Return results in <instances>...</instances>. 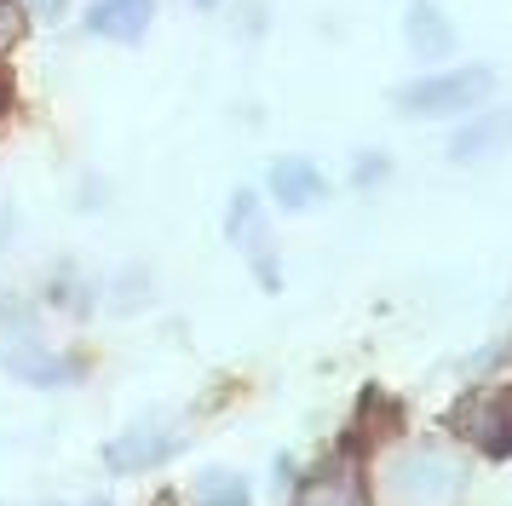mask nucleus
<instances>
[{
    "instance_id": "obj_1",
    "label": "nucleus",
    "mask_w": 512,
    "mask_h": 506,
    "mask_svg": "<svg viewBox=\"0 0 512 506\" xmlns=\"http://www.w3.org/2000/svg\"><path fill=\"white\" fill-rule=\"evenodd\" d=\"M489 92H495V75L484 64L472 69H449V75H426V81H409L397 92V110L409 115H466L478 110Z\"/></svg>"
},
{
    "instance_id": "obj_2",
    "label": "nucleus",
    "mask_w": 512,
    "mask_h": 506,
    "mask_svg": "<svg viewBox=\"0 0 512 506\" xmlns=\"http://www.w3.org/2000/svg\"><path fill=\"white\" fill-rule=\"evenodd\" d=\"M455 432L472 437L484 455H512V386L472 391L455 409Z\"/></svg>"
},
{
    "instance_id": "obj_3",
    "label": "nucleus",
    "mask_w": 512,
    "mask_h": 506,
    "mask_svg": "<svg viewBox=\"0 0 512 506\" xmlns=\"http://www.w3.org/2000/svg\"><path fill=\"white\" fill-rule=\"evenodd\" d=\"M461 466L443 455H409L403 466H397V495L409 506H449L455 495H461Z\"/></svg>"
},
{
    "instance_id": "obj_4",
    "label": "nucleus",
    "mask_w": 512,
    "mask_h": 506,
    "mask_svg": "<svg viewBox=\"0 0 512 506\" xmlns=\"http://www.w3.org/2000/svg\"><path fill=\"white\" fill-rule=\"evenodd\" d=\"M167 455H179V432H173L167 420H139L133 432H121L116 443H104V466H110V472L162 466Z\"/></svg>"
},
{
    "instance_id": "obj_5",
    "label": "nucleus",
    "mask_w": 512,
    "mask_h": 506,
    "mask_svg": "<svg viewBox=\"0 0 512 506\" xmlns=\"http://www.w3.org/2000/svg\"><path fill=\"white\" fill-rule=\"evenodd\" d=\"M231 242L236 248H248L254 253V271L265 288H282V276H277V259H271V242H265V219H259V196L254 190H236L231 196Z\"/></svg>"
},
{
    "instance_id": "obj_6",
    "label": "nucleus",
    "mask_w": 512,
    "mask_h": 506,
    "mask_svg": "<svg viewBox=\"0 0 512 506\" xmlns=\"http://www.w3.org/2000/svg\"><path fill=\"white\" fill-rule=\"evenodd\" d=\"M271 196H277L288 213H305V207H317L328 196V179L311 167L305 156H282V161H271Z\"/></svg>"
},
{
    "instance_id": "obj_7",
    "label": "nucleus",
    "mask_w": 512,
    "mask_h": 506,
    "mask_svg": "<svg viewBox=\"0 0 512 506\" xmlns=\"http://www.w3.org/2000/svg\"><path fill=\"white\" fill-rule=\"evenodd\" d=\"M403 41H409V52L415 58H449L455 52V23L443 18V6L438 0H415L409 12H403Z\"/></svg>"
},
{
    "instance_id": "obj_8",
    "label": "nucleus",
    "mask_w": 512,
    "mask_h": 506,
    "mask_svg": "<svg viewBox=\"0 0 512 506\" xmlns=\"http://www.w3.org/2000/svg\"><path fill=\"white\" fill-rule=\"evenodd\" d=\"M150 18H156V0H98L93 12H87V35L133 46V41H144Z\"/></svg>"
},
{
    "instance_id": "obj_9",
    "label": "nucleus",
    "mask_w": 512,
    "mask_h": 506,
    "mask_svg": "<svg viewBox=\"0 0 512 506\" xmlns=\"http://www.w3.org/2000/svg\"><path fill=\"white\" fill-rule=\"evenodd\" d=\"M0 363H6V374H12V380H24V386H70V380H75V363H64V357L41 351L35 340L0 345Z\"/></svg>"
},
{
    "instance_id": "obj_10",
    "label": "nucleus",
    "mask_w": 512,
    "mask_h": 506,
    "mask_svg": "<svg viewBox=\"0 0 512 506\" xmlns=\"http://www.w3.org/2000/svg\"><path fill=\"white\" fill-rule=\"evenodd\" d=\"M294 506H357V483H351L346 466H323L300 483Z\"/></svg>"
},
{
    "instance_id": "obj_11",
    "label": "nucleus",
    "mask_w": 512,
    "mask_h": 506,
    "mask_svg": "<svg viewBox=\"0 0 512 506\" xmlns=\"http://www.w3.org/2000/svg\"><path fill=\"white\" fill-rule=\"evenodd\" d=\"M196 506H248V478L242 472H225V466H213L196 478Z\"/></svg>"
},
{
    "instance_id": "obj_12",
    "label": "nucleus",
    "mask_w": 512,
    "mask_h": 506,
    "mask_svg": "<svg viewBox=\"0 0 512 506\" xmlns=\"http://www.w3.org/2000/svg\"><path fill=\"white\" fill-rule=\"evenodd\" d=\"M512 138V115H495V121H478V127H466V133H455V144H449V156L466 161V156H484V150H495V144H507Z\"/></svg>"
},
{
    "instance_id": "obj_13",
    "label": "nucleus",
    "mask_w": 512,
    "mask_h": 506,
    "mask_svg": "<svg viewBox=\"0 0 512 506\" xmlns=\"http://www.w3.org/2000/svg\"><path fill=\"white\" fill-rule=\"evenodd\" d=\"M392 432H397V403L369 391L363 397V420H357V443H374V437H392Z\"/></svg>"
},
{
    "instance_id": "obj_14",
    "label": "nucleus",
    "mask_w": 512,
    "mask_h": 506,
    "mask_svg": "<svg viewBox=\"0 0 512 506\" xmlns=\"http://www.w3.org/2000/svg\"><path fill=\"white\" fill-rule=\"evenodd\" d=\"M24 29H29L24 6H18V0H0V46H18L24 41Z\"/></svg>"
},
{
    "instance_id": "obj_15",
    "label": "nucleus",
    "mask_w": 512,
    "mask_h": 506,
    "mask_svg": "<svg viewBox=\"0 0 512 506\" xmlns=\"http://www.w3.org/2000/svg\"><path fill=\"white\" fill-rule=\"evenodd\" d=\"M386 173H392V161L386 156H363L357 161V184H374V179H386Z\"/></svg>"
},
{
    "instance_id": "obj_16",
    "label": "nucleus",
    "mask_w": 512,
    "mask_h": 506,
    "mask_svg": "<svg viewBox=\"0 0 512 506\" xmlns=\"http://www.w3.org/2000/svg\"><path fill=\"white\" fill-rule=\"evenodd\" d=\"M29 6H35V18L58 23V18H64V6H70V0H29Z\"/></svg>"
},
{
    "instance_id": "obj_17",
    "label": "nucleus",
    "mask_w": 512,
    "mask_h": 506,
    "mask_svg": "<svg viewBox=\"0 0 512 506\" xmlns=\"http://www.w3.org/2000/svg\"><path fill=\"white\" fill-rule=\"evenodd\" d=\"M12 110V69L0 64V115Z\"/></svg>"
},
{
    "instance_id": "obj_18",
    "label": "nucleus",
    "mask_w": 512,
    "mask_h": 506,
    "mask_svg": "<svg viewBox=\"0 0 512 506\" xmlns=\"http://www.w3.org/2000/svg\"><path fill=\"white\" fill-rule=\"evenodd\" d=\"M6 236H12V213H6V207H0V242H6Z\"/></svg>"
},
{
    "instance_id": "obj_19",
    "label": "nucleus",
    "mask_w": 512,
    "mask_h": 506,
    "mask_svg": "<svg viewBox=\"0 0 512 506\" xmlns=\"http://www.w3.org/2000/svg\"><path fill=\"white\" fill-rule=\"evenodd\" d=\"M196 6H202V12H213V6H219V0H196Z\"/></svg>"
},
{
    "instance_id": "obj_20",
    "label": "nucleus",
    "mask_w": 512,
    "mask_h": 506,
    "mask_svg": "<svg viewBox=\"0 0 512 506\" xmlns=\"http://www.w3.org/2000/svg\"><path fill=\"white\" fill-rule=\"evenodd\" d=\"M87 506H110V501H87Z\"/></svg>"
},
{
    "instance_id": "obj_21",
    "label": "nucleus",
    "mask_w": 512,
    "mask_h": 506,
    "mask_svg": "<svg viewBox=\"0 0 512 506\" xmlns=\"http://www.w3.org/2000/svg\"><path fill=\"white\" fill-rule=\"evenodd\" d=\"M162 506H167V501H162Z\"/></svg>"
}]
</instances>
